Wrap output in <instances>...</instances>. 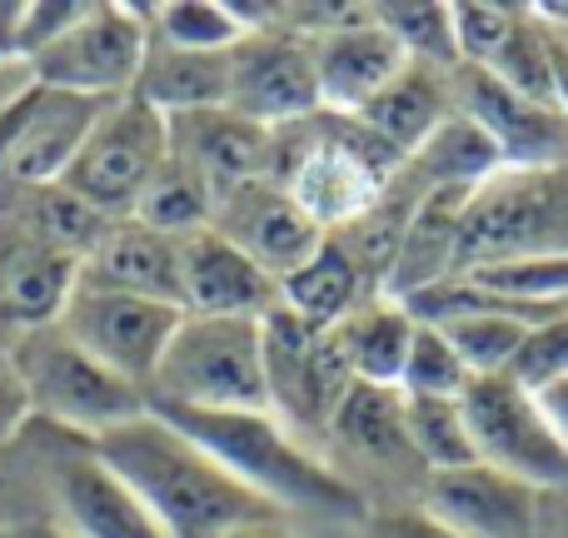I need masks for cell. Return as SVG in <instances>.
I'll return each instance as SVG.
<instances>
[{
    "mask_svg": "<svg viewBox=\"0 0 568 538\" xmlns=\"http://www.w3.org/2000/svg\"><path fill=\"white\" fill-rule=\"evenodd\" d=\"M534 16H539L549 30H559V35H568V0H549V6H539Z\"/></svg>",
    "mask_w": 568,
    "mask_h": 538,
    "instance_id": "60d3db41",
    "label": "cell"
},
{
    "mask_svg": "<svg viewBox=\"0 0 568 538\" xmlns=\"http://www.w3.org/2000/svg\"><path fill=\"white\" fill-rule=\"evenodd\" d=\"M90 449L140 494L170 538H215L250 524H280V509L225 474L190 434L145 409L140 419L100 434Z\"/></svg>",
    "mask_w": 568,
    "mask_h": 538,
    "instance_id": "6da1fadb",
    "label": "cell"
},
{
    "mask_svg": "<svg viewBox=\"0 0 568 538\" xmlns=\"http://www.w3.org/2000/svg\"><path fill=\"white\" fill-rule=\"evenodd\" d=\"M314 75H320V105L329 115H359L369 100H379L394 80L409 70L399 40L369 16H344L339 26L310 35Z\"/></svg>",
    "mask_w": 568,
    "mask_h": 538,
    "instance_id": "e0dca14e",
    "label": "cell"
},
{
    "mask_svg": "<svg viewBox=\"0 0 568 538\" xmlns=\"http://www.w3.org/2000/svg\"><path fill=\"white\" fill-rule=\"evenodd\" d=\"M75 280H80L75 255L0 220V329H10L20 339L30 329L55 324Z\"/></svg>",
    "mask_w": 568,
    "mask_h": 538,
    "instance_id": "ffe728a7",
    "label": "cell"
},
{
    "mask_svg": "<svg viewBox=\"0 0 568 538\" xmlns=\"http://www.w3.org/2000/svg\"><path fill=\"white\" fill-rule=\"evenodd\" d=\"M80 284L160 300L180 309V240L140 225V220H110L105 235L80 260Z\"/></svg>",
    "mask_w": 568,
    "mask_h": 538,
    "instance_id": "44dd1931",
    "label": "cell"
},
{
    "mask_svg": "<svg viewBox=\"0 0 568 538\" xmlns=\"http://www.w3.org/2000/svg\"><path fill=\"white\" fill-rule=\"evenodd\" d=\"M474 290L509 300L519 309L568 314V255H519V260H489V265L459 270Z\"/></svg>",
    "mask_w": 568,
    "mask_h": 538,
    "instance_id": "f1b7e54d",
    "label": "cell"
},
{
    "mask_svg": "<svg viewBox=\"0 0 568 538\" xmlns=\"http://www.w3.org/2000/svg\"><path fill=\"white\" fill-rule=\"evenodd\" d=\"M165 125H170V160H180L215 195V210L220 200L245 190L250 180L270 175L275 130L245 120L240 110L210 105V110H190V115H170Z\"/></svg>",
    "mask_w": 568,
    "mask_h": 538,
    "instance_id": "2e32d148",
    "label": "cell"
},
{
    "mask_svg": "<svg viewBox=\"0 0 568 538\" xmlns=\"http://www.w3.org/2000/svg\"><path fill=\"white\" fill-rule=\"evenodd\" d=\"M135 100H145L160 115H190V110H210L230 100V50L225 55H205V50H175L150 40L145 65L135 80Z\"/></svg>",
    "mask_w": 568,
    "mask_h": 538,
    "instance_id": "484cf974",
    "label": "cell"
},
{
    "mask_svg": "<svg viewBox=\"0 0 568 538\" xmlns=\"http://www.w3.org/2000/svg\"><path fill=\"white\" fill-rule=\"evenodd\" d=\"M215 230L235 250H245L270 280H290L300 265H310L320 255V245L329 240V230L290 195L275 180H250L245 190H235L230 200H220Z\"/></svg>",
    "mask_w": 568,
    "mask_h": 538,
    "instance_id": "5bb4252c",
    "label": "cell"
},
{
    "mask_svg": "<svg viewBox=\"0 0 568 538\" xmlns=\"http://www.w3.org/2000/svg\"><path fill=\"white\" fill-rule=\"evenodd\" d=\"M10 359H16L20 379H26L30 414H40V419L60 424L70 434H85L90 444L150 409V399L135 384H125L105 364H95L55 324L10 339Z\"/></svg>",
    "mask_w": 568,
    "mask_h": 538,
    "instance_id": "8992f818",
    "label": "cell"
},
{
    "mask_svg": "<svg viewBox=\"0 0 568 538\" xmlns=\"http://www.w3.org/2000/svg\"><path fill=\"white\" fill-rule=\"evenodd\" d=\"M45 538H70V534H60V529H50V534H45Z\"/></svg>",
    "mask_w": 568,
    "mask_h": 538,
    "instance_id": "7bdbcfd3",
    "label": "cell"
},
{
    "mask_svg": "<svg viewBox=\"0 0 568 538\" xmlns=\"http://www.w3.org/2000/svg\"><path fill=\"white\" fill-rule=\"evenodd\" d=\"M449 100L499 150V165H568V120L559 105H539L479 65L449 70Z\"/></svg>",
    "mask_w": 568,
    "mask_h": 538,
    "instance_id": "4fadbf2b",
    "label": "cell"
},
{
    "mask_svg": "<svg viewBox=\"0 0 568 538\" xmlns=\"http://www.w3.org/2000/svg\"><path fill=\"white\" fill-rule=\"evenodd\" d=\"M409 165L419 170V175H414L419 195H429V190H479L484 180L499 170V150L484 140L479 125H469V120L454 110V115L414 150Z\"/></svg>",
    "mask_w": 568,
    "mask_h": 538,
    "instance_id": "83f0119b",
    "label": "cell"
},
{
    "mask_svg": "<svg viewBox=\"0 0 568 538\" xmlns=\"http://www.w3.org/2000/svg\"><path fill=\"white\" fill-rule=\"evenodd\" d=\"M459 404L479 464L539 494L568 489V449L529 389H519L509 374H489V379H474Z\"/></svg>",
    "mask_w": 568,
    "mask_h": 538,
    "instance_id": "9c48e42d",
    "label": "cell"
},
{
    "mask_svg": "<svg viewBox=\"0 0 568 538\" xmlns=\"http://www.w3.org/2000/svg\"><path fill=\"white\" fill-rule=\"evenodd\" d=\"M554 105L568 120V35L554 30Z\"/></svg>",
    "mask_w": 568,
    "mask_h": 538,
    "instance_id": "ab89813d",
    "label": "cell"
},
{
    "mask_svg": "<svg viewBox=\"0 0 568 538\" xmlns=\"http://www.w3.org/2000/svg\"><path fill=\"white\" fill-rule=\"evenodd\" d=\"M215 538H284L280 524H250V529H230V534H215Z\"/></svg>",
    "mask_w": 568,
    "mask_h": 538,
    "instance_id": "b9f144b4",
    "label": "cell"
},
{
    "mask_svg": "<svg viewBox=\"0 0 568 538\" xmlns=\"http://www.w3.org/2000/svg\"><path fill=\"white\" fill-rule=\"evenodd\" d=\"M260 339H265V384H270V414L284 429L320 434L329 439V424L339 399L349 394V369H344L339 349H334L329 329H314L300 314L270 309L260 319Z\"/></svg>",
    "mask_w": 568,
    "mask_h": 538,
    "instance_id": "8fae6325",
    "label": "cell"
},
{
    "mask_svg": "<svg viewBox=\"0 0 568 538\" xmlns=\"http://www.w3.org/2000/svg\"><path fill=\"white\" fill-rule=\"evenodd\" d=\"M449 16H454V40H459V65L489 70L509 50V40L519 35L529 10L494 6V0H464V6H449Z\"/></svg>",
    "mask_w": 568,
    "mask_h": 538,
    "instance_id": "e575fe53",
    "label": "cell"
},
{
    "mask_svg": "<svg viewBox=\"0 0 568 538\" xmlns=\"http://www.w3.org/2000/svg\"><path fill=\"white\" fill-rule=\"evenodd\" d=\"M399 170H404V160L379 135H369L354 115L320 110V115L300 120V125L275 130L265 180L290 190L334 235V230L369 215L389 195V180Z\"/></svg>",
    "mask_w": 568,
    "mask_h": 538,
    "instance_id": "7a4b0ae2",
    "label": "cell"
},
{
    "mask_svg": "<svg viewBox=\"0 0 568 538\" xmlns=\"http://www.w3.org/2000/svg\"><path fill=\"white\" fill-rule=\"evenodd\" d=\"M150 16V40L175 50H205V55H225L250 35L240 26L235 6L225 0H165V6L145 10Z\"/></svg>",
    "mask_w": 568,
    "mask_h": 538,
    "instance_id": "4dcf8cb0",
    "label": "cell"
},
{
    "mask_svg": "<svg viewBox=\"0 0 568 538\" xmlns=\"http://www.w3.org/2000/svg\"><path fill=\"white\" fill-rule=\"evenodd\" d=\"M334 349H339L344 369L354 384H374V389H399L404 359H409L414 339V314L389 294H364L349 314L329 329Z\"/></svg>",
    "mask_w": 568,
    "mask_h": 538,
    "instance_id": "cb8c5ba5",
    "label": "cell"
},
{
    "mask_svg": "<svg viewBox=\"0 0 568 538\" xmlns=\"http://www.w3.org/2000/svg\"><path fill=\"white\" fill-rule=\"evenodd\" d=\"M50 494L60 509V534L70 538H170L95 449L60 454L50 469Z\"/></svg>",
    "mask_w": 568,
    "mask_h": 538,
    "instance_id": "d6986e66",
    "label": "cell"
},
{
    "mask_svg": "<svg viewBox=\"0 0 568 538\" xmlns=\"http://www.w3.org/2000/svg\"><path fill=\"white\" fill-rule=\"evenodd\" d=\"M404 419H409V444L419 454L424 474L479 464L459 399H404Z\"/></svg>",
    "mask_w": 568,
    "mask_h": 538,
    "instance_id": "1f68e13d",
    "label": "cell"
},
{
    "mask_svg": "<svg viewBox=\"0 0 568 538\" xmlns=\"http://www.w3.org/2000/svg\"><path fill=\"white\" fill-rule=\"evenodd\" d=\"M150 409H205V414L270 409L260 324L185 314L155 379H150Z\"/></svg>",
    "mask_w": 568,
    "mask_h": 538,
    "instance_id": "277c9868",
    "label": "cell"
},
{
    "mask_svg": "<svg viewBox=\"0 0 568 538\" xmlns=\"http://www.w3.org/2000/svg\"><path fill=\"white\" fill-rule=\"evenodd\" d=\"M100 110H105L100 100L36 85L30 115H26V125H20V140H16V150H10L6 170H0V190L60 185V175L70 170L75 150L85 145V135H90Z\"/></svg>",
    "mask_w": 568,
    "mask_h": 538,
    "instance_id": "7402d4cb",
    "label": "cell"
},
{
    "mask_svg": "<svg viewBox=\"0 0 568 538\" xmlns=\"http://www.w3.org/2000/svg\"><path fill=\"white\" fill-rule=\"evenodd\" d=\"M519 255H568V165H499L464 200L454 274Z\"/></svg>",
    "mask_w": 568,
    "mask_h": 538,
    "instance_id": "5b68a950",
    "label": "cell"
},
{
    "mask_svg": "<svg viewBox=\"0 0 568 538\" xmlns=\"http://www.w3.org/2000/svg\"><path fill=\"white\" fill-rule=\"evenodd\" d=\"M469 384H474V374L464 369V359L454 354V344L444 339L434 324L414 319L409 359H404V374H399L404 399H464Z\"/></svg>",
    "mask_w": 568,
    "mask_h": 538,
    "instance_id": "836d02e7",
    "label": "cell"
},
{
    "mask_svg": "<svg viewBox=\"0 0 568 538\" xmlns=\"http://www.w3.org/2000/svg\"><path fill=\"white\" fill-rule=\"evenodd\" d=\"M424 514L464 538H539L544 494L489 464H464V469L429 474Z\"/></svg>",
    "mask_w": 568,
    "mask_h": 538,
    "instance_id": "9a60e30c",
    "label": "cell"
},
{
    "mask_svg": "<svg viewBox=\"0 0 568 538\" xmlns=\"http://www.w3.org/2000/svg\"><path fill=\"white\" fill-rule=\"evenodd\" d=\"M454 115V100H449V75L439 70H424V65H409L379 100L359 110V125L369 135H379L394 155L409 165V155Z\"/></svg>",
    "mask_w": 568,
    "mask_h": 538,
    "instance_id": "d4e9b609",
    "label": "cell"
},
{
    "mask_svg": "<svg viewBox=\"0 0 568 538\" xmlns=\"http://www.w3.org/2000/svg\"><path fill=\"white\" fill-rule=\"evenodd\" d=\"M369 538H464V534L444 529L439 519H429V514L419 509V514H389V519H379Z\"/></svg>",
    "mask_w": 568,
    "mask_h": 538,
    "instance_id": "74e56055",
    "label": "cell"
},
{
    "mask_svg": "<svg viewBox=\"0 0 568 538\" xmlns=\"http://www.w3.org/2000/svg\"><path fill=\"white\" fill-rule=\"evenodd\" d=\"M230 110L265 130H290L300 120L320 115V75H314L310 35L290 26L250 30L230 50Z\"/></svg>",
    "mask_w": 568,
    "mask_h": 538,
    "instance_id": "7c38bea8",
    "label": "cell"
},
{
    "mask_svg": "<svg viewBox=\"0 0 568 538\" xmlns=\"http://www.w3.org/2000/svg\"><path fill=\"white\" fill-rule=\"evenodd\" d=\"M26 419H30L26 379H20L16 359H10V344H0V439H10Z\"/></svg>",
    "mask_w": 568,
    "mask_h": 538,
    "instance_id": "8d00e7d4",
    "label": "cell"
},
{
    "mask_svg": "<svg viewBox=\"0 0 568 538\" xmlns=\"http://www.w3.org/2000/svg\"><path fill=\"white\" fill-rule=\"evenodd\" d=\"M180 309L200 319H265L280 309V280H270L245 250L215 225L180 240Z\"/></svg>",
    "mask_w": 568,
    "mask_h": 538,
    "instance_id": "ac0fdd59",
    "label": "cell"
},
{
    "mask_svg": "<svg viewBox=\"0 0 568 538\" xmlns=\"http://www.w3.org/2000/svg\"><path fill=\"white\" fill-rule=\"evenodd\" d=\"M329 444L344 449L354 464L379 474H409L419 469V454L409 444V419H404L399 389H374V384H349L329 424Z\"/></svg>",
    "mask_w": 568,
    "mask_h": 538,
    "instance_id": "603a6c76",
    "label": "cell"
},
{
    "mask_svg": "<svg viewBox=\"0 0 568 538\" xmlns=\"http://www.w3.org/2000/svg\"><path fill=\"white\" fill-rule=\"evenodd\" d=\"M509 379L529 394L568 379V314L529 329V339L519 344V354H514V364H509Z\"/></svg>",
    "mask_w": 568,
    "mask_h": 538,
    "instance_id": "d590c367",
    "label": "cell"
},
{
    "mask_svg": "<svg viewBox=\"0 0 568 538\" xmlns=\"http://www.w3.org/2000/svg\"><path fill=\"white\" fill-rule=\"evenodd\" d=\"M534 399H539V409L549 414L554 434H559V439H564V449H568V379L549 384V389H539V394H534Z\"/></svg>",
    "mask_w": 568,
    "mask_h": 538,
    "instance_id": "f35d334b",
    "label": "cell"
},
{
    "mask_svg": "<svg viewBox=\"0 0 568 538\" xmlns=\"http://www.w3.org/2000/svg\"><path fill=\"white\" fill-rule=\"evenodd\" d=\"M150 50V16L135 6H85V16L30 60V80L45 90L85 100H125L135 95L140 65Z\"/></svg>",
    "mask_w": 568,
    "mask_h": 538,
    "instance_id": "ba28073f",
    "label": "cell"
},
{
    "mask_svg": "<svg viewBox=\"0 0 568 538\" xmlns=\"http://www.w3.org/2000/svg\"><path fill=\"white\" fill-rule=\"evenodd\" d=\"M130 220L160 230V235H170V240H185V235H195V230L215 225V195H210L180 160H165L160 175L150 180V190L140 195V205L130 210Z\"/></svg>",
    "mask_w": 568,
    "mask_h": 538,
    "instance_id": "f546056e",
    "label": "cell"
},
{
    "mask_svg": "<svg viewBox=\"0 0 568 538\" xmlns=\"http://www.w3.org/2000/svg\"><path fill=\"white\" fill-rule=\"evenodd\" d=\"M359 300H364V270L344 250L339 235L324 240L310 265H300L290 280H280V304L290 314H300L304 324H314V329H334Z\"/></svg>",
    "mask_w": 568,
    "mask_h": 538,
    "instance_id": "4316f807",
    "label": "cell"
},
{
    "mask_svg": "<svg viewBox=\"0 0 568 538\" xmlns=\"http://www.w3.org/2000/svg\"><path fill=\"white\" fill-rule=\"evenodd\" d=\"M180 434L200 444L225 474H235L245 489H255L275 509H354V489L339 469L320 459L304 439L270 409L255 414H205V409H155Z\"/></svg>",
    "mask_w": 568,
    "mask_h": 538,
    "instance_id": "3957f363",
    "label": "cell"
},
{
    "mask_svg": "<svg viewBox=\"0 0 568 538\" xmlns=\"http://www.w3.org/2000/svg\"><path fill=\"white\" fill-rule=\"evenodd\" d=\"M180 319H185V309H175V304L115 294V290H90V284L75 280L55 329L150 399V379H155Z\"/></svg>",
    "mask_w": 568,
    "mask_h": 538,
    "instance_id": "30bf717a",
    "label": "cell"
},
{
    "mask_svg": "<svg viewBox=\"0 0 568 538\" xmlns=\"http://www.w3.org/2000/svg\"><path fill=\"white\" fill-rule=\"evenodd\" d=\"M374 20L399 40L409 65L439 70V75H449L459 65V40H454L449 6H414V0H404V6H374Z\"/></svg>",
    "mask_w": 568,
    "mask_h": 538,
    "instance_id": "d6a6232c",
    "label": "cell"
},
{
    "mask_svg": "<svg viewBox=\"0 0 568 538\" xmlns=\"http://www.w3.org/2000/svg\"><path fill=\"white\" fill-rule=\"evenodd\" d=\"M165 160H170L165 115L150 110L145 100L125 95L110 100L95 115L85 145L75 150L60 185L85 200L90 210H100L105 220H130V210L140 205V195L150 190V180L160 175Z\"/></svg>",
    "mask_w": 568,
    "mask_h": 538,
    "instance_id": "52a82bcc",
    "label": "cell"
}]
</instances>
